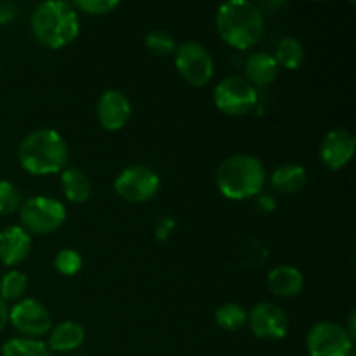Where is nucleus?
<instances>
[{"label":"nucleus","mask_w":356,"mask_h":356,"mask_svg":"<svg viewBox=\"0 0 356 356\" xmlns=\"http://www.w3.org/2000/svg\"><path fill=\"white\" fill-rule=\"evenodd\" d=\"M7 322H9V309H7L6 302L0 299V332H2L3 329H6Z\"/></svg>","instance_id":"nucleus-29"},{"label":"nucleus","mask_w":356,"mask_h":356,"mask_svg":"<svg viewBox=\"0 0 356 356\" xmlns=\"http://www.w3.org/2000/svg\"><path fill=\"white\" fill-rule=\"evenodd\" d=\"M356 139L346 129H334L327 132L320 145V160L330 170H341L351 162L355 155Z\"/></svg>","instance_id":"nucleus-12"},{"label":"nucleus","mask_w":356,"mask_h":356,"mask_svg":"<svg viewBox=\"0 0 356 356\" xmlns=\"http://www.w3.org/2000/svg\"><path fill=\"white\" fill-rule=\"evenodd\" d=\"M214 104L229 117H242L257 104V90L242 76H228L214 89Z\"/></svg>","instance_id":"nucleus-8"},{"label":"nucleus","mask_w":356,"mask_h":356,"mask_svg":"<svg viewBox=\"0 0 356 356\" xmlns=\"http://www.w3.org/2000/svg\"><path fill=\"white\" fill-rule=\"evenodd\" d=\"M308 181V172L299 163H284L273 170L270 183L275 191L282 195H294L305 188Z\"/></svg>","instance_id":"nucleus-17"},{"label":"nucleus","mask_w":356,"mask_h":356,"mask_svg":"<svg viewBox=\"0 0 356 356\" xmlns=\"http://www.w3.org/2000/svg\"><path fill=\"white\" fill-rule=\"evenodd\" d=\"M145 45L155 56H169L176 51V40L165 30H152L145 37Z\"/></svg>","instance_id":"nucleus-24"},{"label":"nucleus","mask_w":356,"mask_h":356,"mask_svg":"<svg viewBox=\"0 0 356 356\" xmlns=\"http://www.w3.org/2000/svg\"><path fill=\"white\" fill-rule=\"evenodd\" d=\"M218 33L229 47L245 51L254 47L264 33V16L259 6L249 0H229L216 14Z\"/></svg>","instance_id":"nucleus-1"},{"label":"nucleus","mask_w":356,"mask_h":356,"mask_svg":"<svg viewBox=\"0 0 356 356\" xmlns=\"http://www.w3.org/2000/svg\"><path fill=\"white\" fill-rule=\"evenodd\" d=\"M355 341L343 325L336 322H318L306 336L309 356H353Z\"/></svg>","instance_id":"nucleus-7"},{"label":"nucleus","mask_w":356,"mask_h":356,"mask_svg":"<svg viewBox=\"0 0 356 356\" xmlns=\"http://www.w3.org/2000/svg\"><path fill=\"white\" fill-rule=\"evenodd\" d=\"M75 7L90 16H104L117 9L118 2L117 0H76Z\"/></svg>","instance_id":"nucleus-27"},{"label":"nucleus","mask_w":356,"mask_h":356,"mask_svg":"<svg viewBox=\"0 0 356 356\" xmlns=\"http://www.w3.org/2000/svg\"><path fill=\"white\" fill-rule=\"evenodd\" d=\"M174 63L179 75L193 87H204L214 76V59L207 49L195 40H186L176 47Z\"/></svg>","instance_id":"nucleus-6"},{"label":"nucleus","mask_w":356,"mask_h":356,"mask_svg":"<svg viewBox=\"0 0 356 356\" xmlns=\"http://www.w3.org/2000/svg\"><path fill=\"white\" fill-rule=\"evenodd\" d=\"M61 188L65 197L72 204H83L92 195V184L89 176L76 167H68L61 172Z\"/></svg>","instance_id":"nucleus-19"},{"label":"nucleus","mask_w":356,"mask_h":356,"mask_svg":"<svg viewBox=\"0 0 356 356\" xmlns=\"http://www.w3.org/2000/svg\"><path fill=\"white\" fill-rule=\"evenodd\" d=\"M273 58L282 68L298 70L305 61V45L298 38L285 37L277 45V52H275Z\"/></svg>","instance_id":"nucleus-20"},{"label":"nucleus","mask_w":356,"mask_h":356,"mask_svg":"<svg viewBox=\"0 0 356 356\" xmlns=\"http://www.w3.org/2000/svg\"><path fill=\"white\" fill-rule=\"evenodd\" d=\"M214 318L216 325L221 327L222 330L235 332V330H240L247 323V312L238 302H226L216 312Z\"/></svg>","instance_id":"nucleus-22"},{"label":"nucleus","mask_w":356,"mask_h":356,"mask_svg":"<svg viewBox=\"0 0 356 356\" xmlns=\"http://www.w3.org/2000/svg\"><path fill=\"white\" fill-rule=\"evenodd\" d=\"M305 287V277L296 266L280 264L268 273V289L278 298H294Z\"/></svg>","instance_id":"nucleus-15"},{"label":"nucleus","mask_w":356,"mask_h":356,"mask_svg":"<svg viewBox=\"0 0 356 356\" xmlns=\"http://www.w3.org/2000/svg\"><path fill=\"white\" fill-rule=\"evenodd\" d=\"M21 193L13 183L0 179V216H9L19 211Z\"/></svg>","instance_id":"nucleus-26"},{"label":"nucleus","mask_w":356,"mask_h":356,"mask_svg":"<svg viewBox=\"0 0 356 356\" xmlns=\"http://www.w3.org/2000/svg\"><path fill=\"white\" fill-rule=\"evenodd\" d=\"M9 322L17 332L37 339L51 330L52 318L49 309L37 299L17 301L9 312Z\"/></svg>","instance_id":"nucleus-11"},{"label":"nucleus","mask_w":356,"mask_h":356,"mask_svg":"<svg viewBox=\"0 0 356 356\" xmlns=\"http://www.w3.org/2000/svg\"><path fill=\"white\" fill-rule=\"evenodd\" d=\"M79 356H87V355H79Z\"/></svg>","instance_id":"nucleus-30"},{"label":"nucleus","mask_w":356,"mask_h":356,"mask_svg":"<svg viewBox=\"0 0 356 356\" xmlns=\"http://www.w3.org/2000/svg\"><path fill=\"white\" fill-rule=\"evenodd\" d=\"M17 160L31 176L58 174L65 170L68 162V146L58 131L37 129L19 143Z\"/></svg>","instance_id":"nucleus-2"},{"label":"nucleus","mask_w":356,"mask_h":356,"mask_svg":"<svg viewBox=\"0 0 356 356\" xmlns=\"http://www.w3.org/2000/svg\"><path fill=\"white\" fill-rule=\"evenodd\" d=\"M245 73L247 82L256 86H270L277 80L278 73H280V66L275 61L273 54L270 52H254L249 56L245 63Z\"/></svg>","instance_id":"nucleus-16"},{"label":"nucleus","mask_w":356,"mask_h":356,"mask_svg":"<svg viewBox=\"0 0 356 356\" xmlns=\"http://www.w3.org/2000/svg\"><path fill=\"white\" fill-rule=\"evenodd\" d=\"M266 169L259 159L245 153L228 156L216 172V184L228 200H247L264 188Z\"/></svg>","instance_id":"nucleus-4"},{"label":"nucleus","mask_w":356,"mask_h":356,"mask_svg":"<svg viewBox=\"0 0 356 356\" xmlns=\"http://www.w3.org/2000/svg\"><path fill=\"white\" fill-rule=\"evenodd\" d=\"M83 339H86L83 327L68 320V322L59 323V325H56L51 330L47 348L51 351H58V353H68V351H73L82 346Z\"/></svg>","instance_id":"nucleus-18"},{"label":"nucleus","mask_w":356,"mask_h":356,"mask_svg":"<svg viewBox=\"0 0 356 356\" xmlns=\"http://www.w3.org/2000/svg\"><path fill=\"white\" fill-rule=\"evenodd\" d=\"M2 356H52L47 344L31 337H14L3 343Z\"/></svg>","instance_id":"nucleus-21"},{"label":"nucleus","mask_w":356,"mask_h":356,"mask_svg":"<svg viewBox=\"0 0 356 356\" xmlns=\"http://www.w3.org/2000/svg\"><path fill=\"white\" fill-rule=\"evenodd\" d=\"M16 17V7L10 2H0V24H7Z\"/></svg>","instance_id":"nucleus-28"},{"label":"nucleus","mask_w":356,"mask_h":356,"mask_svg":"<svg viewBox=\"0 0 356 356\" xmlns=\"http://www.w3.org/2000/svg\"><path fill=\"white\" fill-rule=\"evenodd\" d=\"M250 332L263 341H280L287 336V313L271 302H257L247 313Z\"/></svg>","instance_id":"nucleus-10"},{"label":"nucleus","mask_w":356,"mask_h":356,"mask_svg":"<svg viewBox=\"0 0 356 356\" xmlns=\"http://www.w3.org/2000/svg\"><path fill=\"white\" fill-rule=\"evenodd\" d=\"M31 236L21 226H7L0 232V261L6 266L23 263L31 250Z\"/></svg>","instance_id":"nucleus-14"},{"label":"nucleus","mask_w":356,"mask_h":356,"mask_svg":"<svg viewBox=\"0 0 356 356\" xmlns=\"http://www.w3.org/2000/svg\"><path fill=\"white\" fill-rule=\"evenodd\" d=\"M21 228L35 235L54 233L65 225L66 209L59 200L51 197H31L19 207Z\"/></svg>","instance_id":"nucleus-5"},{"label":"nucleus","mask_w":356,"mask_h":356,"mask_svg":"<svg viewBox=\"0 0 356 356\" xmlns=\"http://www.w3.org/2000/svg\"><path fill=\"white\" fill-rule=\"evenodd\" d=\"M97 120L104 131H120L129 122L132 106L129 97L122 90L108 89L97 99Z\"/></svg>","instance_id":"nucleus-13"},{"label":"nucleus","mask_w":356,"mask_h":356,"mask_svg":"<svg viewBox=\"0 0 356 356\" xmlns=\"http://www.w3.org/2000/svg\"><path fill=\"white\" fill-rule=\"evenodd\" d=\"M115 193L131 204L152 200L160 188V177L146 165H131L122 170L113 183Z\"/></svg>","instance_id":"nucleus-9"},{"label":"nucleus","mask_w":356,"mask_h":356,"mask_svg":"<svg viewBox=\"0 0 356 356\" xmlns=\"http://www.w3.org/2000/svg\"><path fill=\"white\" fill-rule=\"evenodd\" d=\"M54 268L63 277H73L82 270V256L73 249H63L56 254Z\"/></svg>","instance_id":"nucleus-25"},{"label":"nucleus","mask_w":356,"mask_h":356,"mask_svg":"<svg viewBox=\"0 0 356 356\" xmlns=\"http://www.w3.org/2000/svg\"><path fill=\"white\" fill-rule=\"evenodd\" d=\"M28 280L26 275L17 270H10L0 278V299L6 301H17L26 292Z\"/></svg>","instance_id":"nucleus-23"},{"label":"nucleus","mask_w":356,"mask_h":356,"mask_svg":"<svg viewBox=\"0 0 356 356\" xmlns=\"http://www.w3.org/2000/svg\"><path fill=\"white\" fill-rule=\"evenodd\" d=\"M30 26L35 38L49 49L66 47L80 33V21L75 7L59 0L38 3L30 17Z\"/></svg>","instance_id":"nucleus-3"}]
</instances>
